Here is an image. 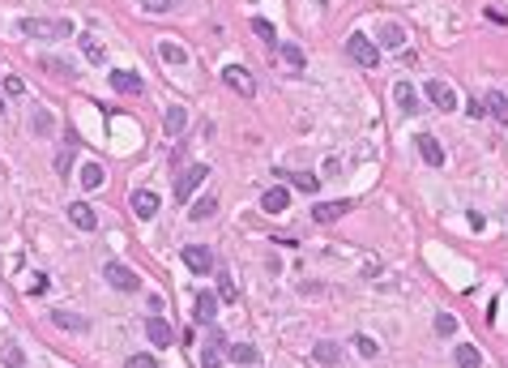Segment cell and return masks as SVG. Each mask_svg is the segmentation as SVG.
Masks as SVG:
<instances>
[{
  "instance_id": "obj_23",
  "label": "cell",
  "mask_w": 508,
  "mask_h": 368,
  "mask_svg": "<svg viewBox=\"0 0 508 368\" xmlns=\"http://www.w3.org/2000/svg\"><path fill=\"white\" fill-rule=\"evenodd\" d=\"M380 43L385 47H406V30L397 26V21H385V26H380Z\"/></svg>"
},
{
  "instance_id": "obj_25",
  "label": "cell",
  "mask_w": 508,
  "mask_h": 368,
  "mask_svg": "<svg viewBox=\"0 0 508 368\" xmlns=\"http://www.w3.org/2000/svg\"><path fill=\"white\" fill-rule=\"evenodd\" d=\"M261 356H257V347H252V342H235V347H231V364H257Z\"/></svg>"
},
{
  "instance_id": "obj_39",
  "label": "cell",
  "mask_w": 508,
  "mask_h": 368,
  "mask_svg": "<svg viewBox=\"0 0 508 368\" xmlns=\"http://www.w3.org/2000/svg\"><path fill=\"white\" fill-rule=\"evenodd\" d=\"M124 368H158V360L154 356H129V364Z\"/></svg>"
},
{
  "instance_id": "obj_27",
  "label": "cell",
  "mask_w": 508,
  "mask_h": 368,
  "mask_svg": "<svg viewBox=\"0 0 508 368\" xmlns=\"http://www.w3.org/2000/svg\"><path fill=\"white\" fill-rule=\"evenodd\" d=\"M482 107H487L496 120H508V99H504L500 90H491V94H487V103H482Z\"/></svg>"
},
{
  "instance_id": "obj_21",
  "label": "cell",
  "mask_w": 508,
  "mask_h": 368,
  "mask_svg": "<svg viewBox=\"0 0 508 368\" xmlns=\"http://www.w3.org/2000/svg\"><path fill=\"white\" fill-rule=\"evenodd\" d=\"M278 56H282V64H287V69H295V73L308 64V56H303V47H299V43H278Z\"/></svg>"
},
{
  "instance_id": "obj_34",
  "label": "cell",
  "mask_w": 508,
  "mask_h": 368,
  "mask_svg": "<svg viewBox=\"0 0 508 368\" xmlns=\"http://www.w3.org/2000/svg\"><path fill=\"white\" fill-rule=\"evenodd\" d=\"M218 300H226V304L235 300V287H231V274H226V270H218Z\"/></svg>"
},
{
  "instance_id": "obj_28",
  "label": "cell",
  "mask_w": 508,
  "mask_h": 368,
  "mask_svg": "<svg viewBox=\"0 0 508 368\" xmlns=\"http://www.w3.org/2000/svg\"><path fill=\"white\" fill-rule=\"evenodd\" d=\"M320 364H338L342 360V347H338V342H316V351H312Z\"/></svg>"
},
{
  "instance_id": "obj_19",
  "label": "cell",
  "mask_w": 508,
  "mask_h": 368,
  "mask_svg": "<svg viewBox=\"0 0 508 368\" xmlns=\"http://www.w3.org/2000/svg\"><path fill=\"white\" fill-rule=\"evenodd\" d=\"M56 330H69V334H82L86 330V317H78V313H64V308H56L52 317H47Z\"/></svg>"
},
{
  "instance_id": "obj_24",
  "label": "cell",
  "mask_w": 508,
  "mask_h": 368,
  "mask_svg": "<svg viewBox=\"0 0 508 368\" xmlns=\"http://www.w3.org/2000/svg\"><path fill=\"white\" fill-rule=\"evenodd\" d=\"M453 360H457V368H478V364H482L478 347H470V342H462V347L453 351Z\"/></svg>"
},
{
  "instance_id": "obj_26",
  "label": "cell",
  "mask_w": 508,
  "mask_h": 368,
  "mask_svg": "<svg viewBox=\"0 0 508 368\" xmlns=\"http://www.w3.org/2000/svg\"><path fill=\"white\" fill-rule=\"evenodd\" d=\"M158 56H163V64H184V47L180 43H158Z\"/></svg>"
},
{
  "instance_id": "obj_29",
  "label": "cell",
  "mask_w": 508,
  "mask_h": 368,
  "mask_svg": "<svg viewBox=\"0 0 508 368\" xmlns=\"http://www.w3.org/2000/svg\"><path fill=\"white\" fill-rule=\"evenodd\" d=\"M0 360H5V368H26V356H21V347H17V342H5Z\"/></svg>"
},
{
  "instance_id": "obj_38",
  "label": "cell",
  "mask_w": 508,
  "mask_h": 368,
  "mask_svg": "<svg viewBox=\"0 0 508 368\" xmlns=\"http://www.w3.org/2000/svg\"><path fill=\"white\" fill-rule=\"evenodd\" d=\"M171 5H175V0H141V9H145V13H167Z\"/></svg>"
},
{
  "instance_id": "obj_8",
  "label": "cell",
  "mask_w": 508,
  "mask_h": 368,
  "mask_svg": "<svg viewBox=\"0 0 508 368\" xmlns=\"http://www.w3.org/2000/svg\"><path fill=\"white\" fill-rule=\"evenodd\" d=\"M415 146H419V155H423V163H427V167H444V146L431 137V133H419V137H415Z\"/></svg>"
},
{
  "instance_id": "obj_4",
  "label": "cell",
  "mask_w": 508,
  "mask_h": 368,
  "mask_svg": "<svg viewBox=\"0 0 508 368\" xmlns=\"http://www.w3.org/2000/svg\"><path fill=\"white\" fill-rule=\"evenodd\" d=\"M206 180H210V163H192L188 171H180V180H175V202H188Z\"/></svg>"
},
{
  "instance_id": "obj_9",
  "label": "cell",
  "mask_w": 508,
  "mask_h": 368,
  "mask_svg": "<svg viewBox=\"0 0 508 368\" xmlns=\"http://www.w3.org/2000/svg\"><path fill=\"white\" fill-rule=\"evenodd\" d=\"M222 82L231 86V90H239L244 99H248L252 90H257V86H252V73H248V69H239V64H226V69H222Z\"/></svg>"
},
{
  "instance_id": "obj_7",
  "label": "cell",
  "mask_w": 508,
  "mask_h": 368,
  "mask_svg": "<svg viewBox=\"0 0 508 368\" xmlns=\"http://www.w3.org/2000/svg\"><path fill=\"white\" fill-rule=\"evenodd\" d=\"M273 176H278V180H287V184H295L299 193H308V198H312V193L320 189V180L312 176V171H291V167H278Z\"/></svg>"
},
{
  "instance_id": "obj_5",
  "label": "cell",
  "mask_w": 508,
  "mask_h": 368,
  "mask_svg": "<svg viewBox=\"0 0 508 368\" xmlns=\"http://www.w3.org/2000/svg\"><path fill=\"white\" fill-rule=\"evenodd\" d=\"M180 257H184V265L192 270V274H210L214 270V249H206V244H184Z\"/></svg>"
},
{
  "instance_id": "obj_1",
  "label": "cell",
  "mask_w": 508,
  "mask_h": 368,
  "mask_svg": "<svg viewBox=\"0 0 508 368\" xmlns=\"http://www.w3.org/2000/svg\"><path fill=\"white\" fill-rule=\"evenodd\" d=\"M21 35L26 39H43V43H56L73 35V21L69 17H21Z\"/></svg>"
},
{
  "instance_id": "obj_22",
  "label": "cell",
  "mask_w": 508,
  "mask_h": 368,
  "mask_svg": "<svg viewBox=\"0 0 508 368\" xmlns=\"http://www.w3.org/2000/svg\"><path fill=\"white\" fill-rule=\"evenodd\" d=\"M107 184V176H103V167H98V163H86L82 167V189H90V193H98V189H103Z\"/></svg>"
},
{
  "instance_id": "obj_6",
  "label": "cell",
  "mask_w": 508,
  "mask_h": 368,
  "mask_svg": "<svg viewBox=\"0 0 508 368\" xmlns=\"http://www.w3.org/2000/svg\"><path fill=\"white\" fill-rule=\"evenodd\" d=\"M427 99H431V107H440L444 116L457 112V90L448 82H427Z\"/></svg>"
},
{
  "instance_id": "obj_2",
  "label": "cell",
  "mask_w": 508,
  "mask_h": 368,
  "mask_svg": "<svg viewBox=\"0 0 508 368\" xmlns=\"http://www.w3.org/2000/svg\"><path fill=\"white\" fill-rule=\"evenodd\" d=\"M346 56H350L354 64H359V69H376V64H380V47H376L368 35H359V30H354V35L346 39Z\"/></svg>"
},
{
  "instance_id": "obj_17",
  "label": "cell",
  "mask_w": 508,
  "mask_h": 368,
  "mask_svg": "<svg viewBox=\"0 0 508 368\" xmlns=\"http://www.w3.org/2000/svg\"><path fill=\"white\" fill-rule=\"evenodd\" d=\"M145 338L154 342V347H171V338H175V334H171V326L163 322V317L154 313V317H149V322H145Z\"/></svg>"
},
{
  "instance_id": "obj_44",
  "label": "cell",
  "mask_w": 508,
  "mask_h": 368,
  "mask_svg": "<svg viewBox=\"0 0 508 368\" xmlns=\"http://www.w3.org/2000/svg\"><path fill=\"white\" fill-rule=\"evenodd\" d=\"M504 99H508V94H504Z\"/></svg>"
},
{
  "instance_id": "obj_33",
  "label": "cell",
  "mask_w": 508,
  "mask_h": 368,
  "mask_svg": "<svg viewBox=\"0 0 508 368\" xmlns=\"http://www.w3.org/2000/svg\"><path fill=\"white\" fill-rule=\"evenodd\" d=\"M30 129L39 133V137H47V133H52L56 125H52V112H35V120H30Z\"/></svg>"
},
{
  "instance_id": "obj_16",
  "label": "cell",
  "mask_w": 508,
  "mask_h": 368,
  "mask_svg": "<svg viewBox=\"0 0 508 368\" xmlns=\"http://www.w3.org/2000/svg\"><path fill=\"white\" fill-rule=\"evenodd\" d=\"M222 330L210 326V342H206V351H201V368H222Z\"/></svg>"
},
{
  "instance_id": "obj_32",
  "label": "cell",
  "mask_w": 508,
  "mask_h": 368,
  "mask_svg": "<svg viewBox=\"0 0 508 368\" xmlns=\"http://www.w3.org/2000/svg\"><path fill=\"white\" fill-rule=\"evenodd\" d=\"M82 52H86V60H90V64L103 60V47H98V39H94V35H82Z\"/></svg>"
},
{
  "instance_id": "obj_13",
  "label": "cell",
  "mask_w": 508,
  "mask_h": 368,
  "mask_svg": "<svg viewBox=\"0 0 508 368\" xmlns=\"http://www.w3.org/2000/svg\"><path fill=\"white\" fill-rule=\"evenodd\" d=\"M354 206L342 198V202H320V206H312V218H316V223H338V218L342 214H350Z\"/></svg>"
},
{
  "instance_id": "obj_14",
  "label": "cell",
  "mask_w": 508,
  "mask_h": 368,
  "mask_svg": "<svg viewBox=\"0 0 508 368\" xmlns=\"http://www.w3.org/2000/svg\"><path fill=\"white\" fill-rule=\"evenodd\" d=\"M287 206H291V193H287L282 184H273V189L261 193V210H265V214H282Z\"/></svg>"
},
{
  "instance_id": "obj_37",
  "label": "cell",
  "mask_w": 508,
  "mask_h": 368,
  "mask_svg": "<svg viewBox=\"0 0 508 368\" xmlns=\"http://www.w3.org/2000/svg\"><path fill=\"white\" fill-rule=\"evenodd\" d=\"M252 30H257V35H261L265 43H273V26H269L265 17H252Z\"/></svg>"
},
{
  "instance_id": "obj_11",
  "label": "cell",
  "mask_w": 508,
  "mask_h": 368,
  "mask_svg": "<svg viewBox=\"0 0 508 368\" xmlns=\"http://www.w3.org/2000/svg\"><path fill=\"white\" fill-rule=\"evenodd\" d=\"M107 82H111V90H116V94H141V86H145V82H141V73H129V69H116Z\"/></svg>"
},
{
  "instance_id": "obj_30",
  "label": "cell",
  "mask_w": 508,
  "mask_h": 368,
  "mask_svg": "<svg viewBox=\"0 0 508 368\" xmlns=\"http://www.w3.org/2000/svg\"><path fill=\"white\" fill-rule=\"evenodd\" d=\"M218 210V202L214 198H201V202H192V223H206V218Z\"/></svg>"
},
{
  "instance_id": "obj_43",
  "label": "cell",
  "mask_w": 508,
  "mask_h": 368,
  "mask_svg": "<svg viewBox=\"0 0 508 368\" xmlns=\"http://www.w3.org/2000/svg\"><path fill=\"white\" fill-rule=\"evenodd\" d=\"M320 5H329V0H320Z\"/></svg>"
},
{
  "instance_id": "obj_18",
  "label": "cell",
  "mask_w": 508,
  "mask_h": 368,
  "mask_svg": "<svg viewBox=\"0 0 508 368\" xmlns=\"http://www.w3.org/2000/svg\"><path fill=\"white\" fill-rule=\"evenodd\" d=\"M192 313H197V322H201V326H214L218 296H214V291H201V296H197V304H192Z\"/></svg>"
},
{
  "instance_id": "obj_42",
  "label": "cell",
  "mask_w": 508,
  "mask_h": 368,
  "mask_svg": "<svg viewBox=\"0 0 508 368\" xmlns=\"http://www.w3.org/2000/svg\"><path fill=\"white\" fill-rule=\"evenodd\" d=\"M0 116H5V99H0Z\"/></svg>"
},
{
  "instance_id": "obj_40",
  "label": "cell",
  "mask_w": 508,
  "mask_h": 368,
  "mask_svg": "<svg viewBox=\"0 0 508 368\" xmlns=\"http://www.w3.org/2000/svg\"><path fill=\"white\" fill-rule=\"evenodd\" d=\"M26 291H30V296H43V291H47V274H35V283Z\"/></svg>"
},
{
  "instance_id": "obj_35",
  "label": "cell",
  "mask_w": 508,
  "mask_h": 368,
  "mask_svg": "<svg viewBox=\"0 0 508 368\" xmlns=\"http://www.w3.org/2000/svg\"><path fill=\"white\" fill-rule=\"evenodd\" d=\"M436 334H440V338L457 334V317H453V313H440V317H436Z\"/></svg>"
},
{
  "instance_id": "obj_15",
  "label": "cell",
  "mask_w": 508,
  "mask_h": 368,
  "mask_svg": "<svg viewBox=\"0 0 508 368\" xmlns=\"http://www.w3.org/2000/svg\"><path fill=\"white\" fill-rule=\"evenodd\" d=\"M69 223L78 227V231H94V227H98V214H94L86 202H73V206H69Z\"/></svg>"
},
{
  "instance_id": "obj_20",
  "label": "cell",
  "mask_w": 508,
  "mask_h": 368,
  "mask_svg": "<svg viewBox=\"0 0 508 368\" xmlns=\"http://www.w3.org/2000/svg\"><path fill=\"white\" fill-rule=\"evenodd\" d=\"M393 99H397V107H401L406 116H415V112H419V94H415V86H410V82H397V86H393Z\"/></svg>"
},
{
  "instance_id": "obj_3",
  "label": "cell",
  "mask_w": 508,
  "mask_h": 368,
  "mask_svg": "<svg viewBox=\"0 0 508 368\" xmlns=\"http://www.w3.org/2000/svg\"><path fill=\"white\" fill-rule=\"evenodd\" d=\"M103 279L124 291V296H133V291H141V279H137V270H129L124 261H103Z\"/></svg>"
},
{
  "instance_id": "obj_12",
  "label": "cell",
  "mask_w": 508,
  "mask_h": 368,
  "mask_svg": "<svg viewBox=\"0 0 508 368\" xmlns=\"http://www.w3.org/2000/svg\"><path fill=\"white\" fill-rule=\"evenodd\" d=\"M158 193H149V189H133V214L137 218H154L158 214Z\"/></svg>"
},
{
  "instance_id": "obj_10",
  "label": "cell",
  "mask_w": 508,
  "mask_h": 368,
  "mask_svg": "<svg viewBox=\"0 0 508 368\" xmlns=\"http://www.w3.org/2000/svg\"><path fill=\"white\" fill-rule=\"evenodd\" d=\"M184 129H188V107L171 103V107L163 112V133H167V137H180Z\"/></svg>"
},
{
  "instance_id": "obj_41",
  "label": "cell",
  "mask_w": 508,
  "mask_h": 368,
  "mask_svg": "<svg viewBox=\"0 0 508 368\" xmlns=\"http://www.w3.org/2000/svg\"><path fill=\"white\" fill-rule=\"evenodd\" d=\"M5 90L9 94H21V90H26V82H21V78H5Z\"/></svg>"
},
{
  "instance_id": "obj_31",
  "label": "cell",
  "mask_w": 508,
  "mask_h": 368,
  "mask_svg": "<svg viewBox=\"0 0 508 368\" xmlns=\"http://www.w3.org/2000/svg\"><path fill=\"white\" fill-rule=\"evenodd\" d=\"M350 347L359 351V356H368V360H372V356H380V347H376V342H372L368 334H354V338H350Z\"/></svg>"
},
{
  "instance_id": "obj_36",
  "label": "cell",
  "mask_w": 508,
  "mask_h": 368,
  "mask_svg": "<svg viewBox=\"0 0 508 368\" xmlns=\"http://www.w3.org/2000/svg\"><path fill=\"white\" fill-rule=\"evenodd\" d=\"M73 159H78L73 150H60L56 155V171H60V176H69V171H73Z\"/></svg>"
}]
</instances>
